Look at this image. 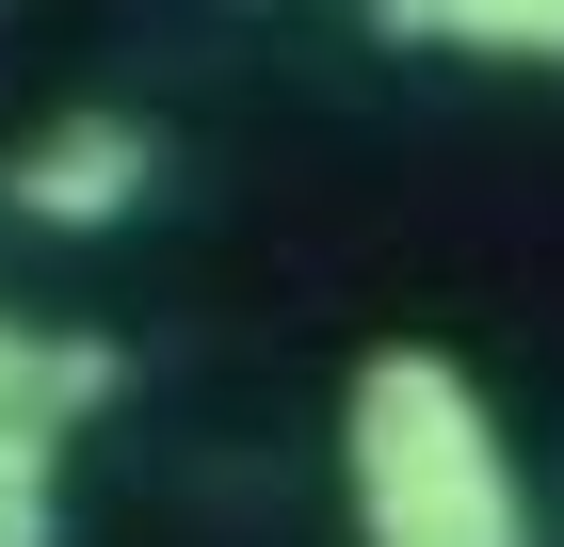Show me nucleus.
<instances>
[{"label": "nucleus", "instance_id": "nucleus-1", "mask_svg": "<svg viewBox=\"0 0 564 547\" xmlns=\"http://www.w3.org/2000/svg\"><path fill=\"white\" fill-rule=\"evenodd\" d=\"M339 483L371 547H532V483L484 419V386L435 354V338H388L355 354L339 386Z\"/></svg>", "mask_w": 564, "mask_h": 547}, {"label": "nucleus", "instance_id": "nucleus-2", "mask_svg": "<svg viewBox=\"0 0 564 547\" xmlns=\"http://www.w3.org/2000/svg\"><path fill=\"white\" fill-rule=\"evenodd\" d=\"M0 194H17V226L97 242V226H130L145 194H162V129H145V113H48L33 145L0 162Z\"/></svg>", "mask_w": 564, "mask_h": 547}, {"label": "nucleus", "instance_id": "nucleus-3", "mask_svg": "<svg viewBox=\"0 0 564 547\" xmlns=\"http://www.w3.org/2000/svg\"><path fill=\"white\" fill-rule=\"evenodd\" d=\"M97 403H113V338L0 322V483H65V451H82Z\"/></svg>", "mask_w": 564, "mask_h": 547}, {"label": "nucleus", "instance_id": "nucleus-4", "mask_svg": "<svg viewBox=\"0 0 564 547\" xmlns=\"http://www.w3.org/2000/svg\"><path fill=\"white\" fill-rule=\"evenodd\" d=\"M388 48H500V65H564V0H371Z\"/></svg>", "mask_w": 564, "mask_h": 547}, {"label": "nucleus", "instance_id": "nucleus-5", "mask_svg": "<svg viewBox=\"0 0 564 547\" xmlns=\"http://www.w3.org/2000/svg\"><path fill=\"white\" fill-rule=\"evenodd\" d=\"M0 547H65V483H0Z\"/></svg>", "mask_w": 564, "mask_h": 547}]
</instances>
